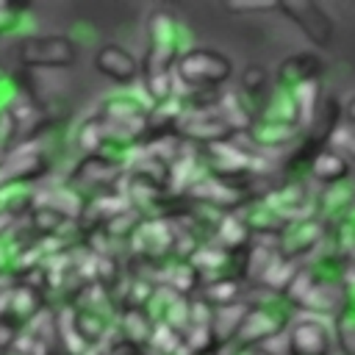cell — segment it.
<instances>
[{
	"mask_svg": "<svg viewBox=\"0 0 355 355\" xmlns=\"http://www.w3.org/2000/svg\"><path fill=\"white\" fill-rule=\"evenodd\" d=\"M233 61L214 47H189L175 61V94L186 97L191 92H211L230 80Z\"/></svg>",
	"mask_w": 355,
	"mask_h": 355,
	"instance_id": "6da1fadb",
	"label": "cell"
},
{
	"mask_svg": "<svg viewBox=\"0 0 355 355\" xmlns=\"http://www.w3.org/2000/svg\"><path fill=\"white\" fill-rule=\"evenodd\" d=\"M17 61L28 69H67L78 61V47L61 33L28 36L17 44Z\"/></svg>",
	"mask_w": 355,
	"mask_h": 355,
	"instance_id": "7a4b0ae2",
	"label": "cell"
},
{
	"mask_svg": "<svg viewBox=\"0 0 355 355\" xmlns=\"http://www.w3.org/2000/svg\"><path fill=\"white\" fill-rule=\"evenodd\" d=\"M291 324V305L280 302V305H247L244 322L236 333V341L241 347H263L266 341H272L275 336L286 333Z\"/></svg>",
	"mask_w": 355,
	"mask_h": 355,
	"instance_id": "3957f363",
	"label": "cell"
},
{
	"mask_svg": "<svg viewBox=\"0 0 355 355\" xmlns=\"http://www.w3.org/2000/svg\"><path fill=\"white\" fill-rule=\"evenodd\" d=\"M288 355H336L333 322L322 316H297L291 319L288 330Z\"/></svg>",
	"mask_w": 355,
	"mask_h": 355,
	"instance_id": "277c9868",
	"label": "cell"
},
{
	"mask_svg": "<svg viewBox=\"0 0 355 355\" xmlns=\"http://www.w3.org/2000/svg\"><path fill=\"white\" fill-rule=\"evenodd\" d=\"M277 11L286 14L311 44H316L322 50L330 47V42L336 36V25H333V17L319 3H313V0L311 3L308 0H288V3H277Z\"/></svg>",
	"mask_w": 355,
	"mask_h": 355,
	"instance_id": "5b68a950",
	"label": "cell"
},
{
	"mask_svg": "<svg viewBox=\"0 0 355 355\" xmlns=\"http://www.w3.org/2000/svg\"><path fill=\"white\" fill-rule=\"evenodd\" d=\"M175 239H178V225L166 216H158V219H141V225L133 230L128 241L136 258L155 263L175 252Z\"/></svg>",
	"mask_w": 355,
	"mask_h": 355,
	"instance_id": "8992f818",
	"label": "cell"
},
{
	"mask_svg": "<svg viewBox=\"0 0 355 355\" xmlns=\"http://www.w3.org/2000/svg\"><path fill=\"white\" fill-rule=\"evenodd\" d=\"M175 133L180 139L194 141V144L200 141V147H208V144H219V141L233 139V130L219 116L216 105L214 108H186V114L175 125Z\"/></svg>",
	"mask_w": 355,
	"mask_h": 355,
	"instance_id": "52a82bcc",
	"label": "cell"
},
{
	"mask_svg": "<svg viewBox=\"0 0 355 355\" xmlns=\"http://www.w3.org/2000/svg\"><path fill=\"white\" fill-rule=\"evenodd\" d=\"M189 200H197L219 214H233L239 211L241 205H247V194H244V186L241 183H230V180H222L211 172H205L189 191H186Z\"/></svg>",
	"mask_w": 355,
	"mask_h": 355,
	"instance_id": "ba28073f",
	"label": "cell"
},
{
	"mask_svg": "<svg viewBox=\"0 0 355 355\" xmlns=\"http://www.w3.org/2000/svg\"><path fill=\"white\" fill-rule=\"evenodd\" d=\"M324 239H327V222L311 216L286 227V233L277 239V252L297 263L300 258H311V252H316L324 244Z\"/></svg>",
	"mask_w": 355,
	"mask_h": 355,
	"instance_id": "9c48e42d",
	"label": "cell"
},
{
	"mask_svg": "<svg viewBox=\"0 0 355 355\" xmlns=\"http://www.w3.org/2000/svg\"><path fill=\"white\" fill-rule=\"evenodd\" d=\"M47 155L39 144H19L14 147L3 161H0V183H3V191L8 186H17V183H28V180H36L47 172Z\"/></svg>",
	"mask_w": 355,
	"mask_h": 355,
	"instance_id": "30bf717a",
	"label": "cell"
},
{
	"mask_svg": "<svg viewBox=\"0 0 355 355\" xmlns=\"http://www.w3.org/2000/svg\"><path fill=\"white\" fill-rule=\"evenodd\" d=\"M94 67H97L100 75H105V78H111L114 83H122V86H130L136 78H141L139 58L130 50H125L122 44H114V42L103 44L94 53Z\"/></svg>",
	"mask_w": 355,
	"mask_h": 355,
	"instance_id": "8fae6325",
	"label": "cell"
},
{
	"mask_svg": "<svg viewBox=\"0 0 355 355\" xmlns=\"http://www.w3.org/2000/svg\"><path fill=\"white\" fill-rule=\"evenodd\" d=\"M147 36H150V53L164 55L169 61H178V55L189 50L180 44V22H175L169 11H153L147 17Z\"/></svg>",
	"mask_w": 355,
	"mask_h": 355,
	"instance_id": "7c38bea8",
	"label": "cell"
},
{
	"mask_svg": "<svg viewBox=\"0 0 355 355\" xmlns=\"http://www.w3.org/2000/svg\"><path fill=\"white\" fill-rule=\"evenodd\" d=\"M322 75V58L311 50H302V53H294L288 58H283L275 69V86L277 89H286V92H294L297 86L302 83H311V80H319Z\"/></svg>",
	"mask_w": 355,
	"mask_h": 355,
	"instance_id": "4fadbf2b",
	"label": "cell"
},
{
	"mask_svg": "<svg viewBox=\"0 0 355 355\" xmlns=\"http://www.w3.org/2000/svg\"><path fill=\"white\" fill-rule=\"evenodd\" d=\"M125 164L122 161H114L108 155H83L80 164L75 166L72 178L80 180V183H92V186H111L116 180L125 178Z\"/></svg>",
	"mask_w": 355,
	"mask_h": 355,
	"instance_id": "5bb4252c",
	"label": "cell"
},
{
	"mask_svg": "<svg viewBox=\"0 0 355 355\" xmlns=\"http://www.w3.org/2000/svg\"><path fill=\"white\" fill-rule=\"evenodd\" d=\"M216 111L233 133H247L255 122V111L239 89H222L216 97Z\"/></svg>",
	"mask_w": 355,
	"mask_h": 355,
	"instance_id": "9a60e30c",
	"label": "cell"
},
{
	"mask_svg": "<svg viewBox=\"0 0 355 355\" xmlns=\"http://www.w3.org/2000/svg\"><path fill=\"white\" fill-rule=\"evenodd\" d=\"M258 119L263 122H275V125H286V128H302V119H300V111H297V103H294V94L286 92V89H272L269 97L261 103V111L255 114Z\"/></svg>",
	"mask_w": 355,
	"mask_h": 355,
	"instance_id": "2e32d148",
	"label": "cell"
},
{
	"mask_svg": "<svg viewBox=\"0 0 355 355\" xmlns=\"http://www.w3.org/2000/svg\"><path fill=\"white\" fill-rule=\"evenodd\" d=\"M33 205H44V208H53L55 214H61L67 222H75V219H83V211H86V202L80 200V194L72 189V186H53L47 191H39L33 197ZM31 205V208H33Z\"/></svg>",
	"mask_w": 355,
	"mask_h": 355,
	"instance_id": "e0dca14e",
	"label": "cell"
},
{
	"mask_svg": "<svg viewBox=\"0 0 355 355\" xmlns=\"http://www.w3.org/2000/svg\"><path fill=\"white\" fill-rule=\"evenodd\" d=\"M241 219L244 225L250 227V233H266V236H275L280 239L288 227V222L266 202V200H255V202H247L241 208Z\"/></svg>",
	"mask_w": 355,
	"mask_h": 355,
	"instance_id": "ac0fdd59",
	"label": "cell"
},
{
	"mask_svg": "<svg viewBox=\"0 0 355 355\" xmlns=\"http://www.w3.org/2000/svg\"><path fill=\"white\" fill-rule=\"evenodd\" d=\"M308 172H311L319 183H324V186H338V183H347V178H349V172H352V164H349L341 153L324 147V150L316 153V158H313V164H311Z\"/></svg>",
	"mask_w": 355,
	"mask_h": 355,
	"instance_id": "d6986e66",
	"label": "cell"
},
{
	"mask_svg": "<svg viewBox=\"0 0 355 355\" xmlns=\"http://www.w3.org/2000/svg\"><path fill=\"white\" fill-rule=\"evenodd\" d=\"M355 197V189L349 183H338V186H327L319 197H316V216L324 222V219H333L338 222L344 214L352 211V200Z\"/></svg>",
	"mask_w": 355,
	"mask_h": 355,
	"instance_id": "ffe728a7",
	"label": "cell"
},
{
	"mask_svg": "<svg viewBox=\"0 0 355 355\" xmlns=\"http://www.w3.org/2000/svg\"><path fill=\"white\" fill-rule=\"evenodd\" d=\"M250 227L244 225L241 214H222L219 222H216V244L225 250V252H239V250H247L250 247Z\"/></svg>",
	"mask_w": 355,
	"mask_h": 355,
	"instance_id": "44dd1931",
	"label": "cell"
},
{
	"mask_svg": "<svg viewBox=\"0 0 355 355\" xmlns=\"http://www.w3.org/2000/svg\"><path fill=\"white\" fill-rule=\"evenodd\" d=\"M75 327H78V336L83 338L86 347H97L108 338L111 333V322H108V313L103 311H89V308H75Z\"/></svg>",
	"mask_w": 355,
	"mask_h": 355,
	"instance_id": "7402d4cb",
	"label": "cell"
},
{
	"mask_svg": "<svg viewBox=\"0 0 355 355\" xmlns=\"http://www.w3.org/2000/svg\"><path fill=\"white\" fill-rule=\"evenodd\" d=\"M42 311V297L39 288H33L31 283H17L11 286V308H8V319L17 322H33Z\"/></svg>",
	"mask_w": 355,
	"mask_h": 355,
	"instance_id": "603a6c76",
	"label": "cell"
},
{
	"mask_svg": "<svg viewBox=\"0 0 355 355\" xmlns=\"http://www.w3.org/2000/svg\"><path fill=\"white\" fill-rule=\"evenodd\" d=\"M297 136V128H286V125H275V122H263L255 116L252 128L247 130V139L261 147V150H277V147H286L291 139Z\"/></svg>",
	"mask_w": 355,
	"mask_h": 355,
	"instance_id": "cb8c5ba5",
	"label": "cell"
},
{
	"mask_svg": "<svg viewBox=\"0 0 355 355\" xmlns=\"http://www.w3.org/2000/svg\"><path fill=\"white\" fill-rule=\"evenodd\" d=\"M53 333L58 338V344L64 347L67 355H83L89 347L83 344V338L78 336V327H75V308H61L55 316H53Z\"/></svg>",
	"mask_w": 355,
	"mask_h": 355,
	"instance_id": "d4e9b609",
	"label": "cell"
},
{
	"mask_svg": "<svg viewBox=\"0 0 355 355\" xmlns=\"http://www.w3.org/2000/svg\"><path fill=\"white\" fill-rule=\"evenodd\" d=\"M200 300L216 311V308H227V305H236L241 300V288H239V280L233 277H216V280H208L200 291Z\"/></svg>",
	"mask_w": 355,
	"mask_h": 355,
	"instance_id": "484cf974",
	"label": "cell"
},
{
	"mask_svg": "<svg viewBox=\"0 0 355 355\" xmlns=\"http://www.w3.org/2000/svg\"><path fill=\"white\" fill-rule=\"evenodd\" d=\"M153 324L155 322L147 316V311H122L119 313V338L125 344H144V341H150Z\"/></svg>",
	"mask_w": 355,
	"mask_h": 355,
	"instance_id": "4316f807",
	"label": "cell"
},
{
	"mask_svg": "<svg viewBox=\"0 0 355 355\" xmlns=\"http://www.w3.org/2000/svg\"><path fill=\"white\" fill-rule=\"evenodd\" d=\"M244 313H247V305L244 302H236V305H227V308H216L214 311V319H211V330L216 336L219 344H225L227 338H236L241 322H244Z\"/></svg>",
	"mask_w": 355,
	"mask_h": 355,
	"instance_id": "83f0119b",
	"label": "cell"
},
{
	"mask_svg": "<svg viewBox=\"0 0 355 355\" xmlns=\"http://www.w3.org/2000/svg\"><path fill=\"white\" fill-rule=\"evenodd\" d=\"M239 92H241L250 103H252V100L263 103V100L269 97V92H272V78H269L266 67H261V64H247L244 72H241V89H239Z\"/></svg>",
	"mask_w": 355,
	"mask_h": 355,
	"instance_id": "f1b7e54d",
	"label": "cell"
},
{
	"mask_svg": "<svg viewBox=\"0 0 355 355\" xmlns=\"http://www.w3.org/2000/svg\"><path fill=\"white\" fill-rule=\"evenodd\" d=\"M297 272H300V266H297L294 261H288V258L277 255V258L272 261V266L263 272L261 283H263L272 294H286V291H288V286H291V280L297 277Z\"/></svg>",
	"mask_w": 355,
	"mask_h": 355,
	"instance_id": "f546056e",
	"label": "cell"
},
{
	"mask_svg": "<svg viewBox=\"0 0 355 355\" xmlns=\"http://www.w3.org/2000/svg\"><path fill=\"white\" fill-rule=\"evenodd\" d=\"M294 103H297V111H300V119H302V128L311 125L322 108V86L319 80H311V83H302L297 86L294 92Z\"/></svg>",
	"mask_w": 355,
	"mask_h": 355,
	"instance_id": "4dcf8cb0",
	"label": "cell"
},
{
	"mask_svg": "<svg viewBox=\"0 0 355 355\" xmlns=\"http://www.w3.org/2000/svg\"><path fill=\"white\" fill-rule=\"evenodd\" d=\"M75 141H78V147H80L83 155H97V153H103V147H105V133H103V122H100L97 114H92L89 119H83V122L78 125Z\"/></svg>",
	"mask_w": 355,
	"mask_h": 355,
	"instance_id": "1f68e13d",
	"label": "cell"
},
{
	"mask_svg": "<svg viewBox=\"0 0 355 355\" xmlns=\"http://www.w3.org/2000/svg\"><path fill=\"white\" fill-rule=\"evenodd\" d=\"M333 338L338 355H355V311L338 308L333 316Z\"/></svg>",
	"mask_w": 355,
	"mask_h": 355,
	"instance_id": "d6a6232c",
	"label": "cell"
},
{
	"mask_svg": "<svg viewBox=\"0 0 355 355\" xmlns=\"http://www.w3.org/2000/svg\"><path fill=\"white\" fill-rule=\"evenodd\" d=\"M164 286L172 288L178 297H183V294H189V291H194L200 286V272L189 261L172 263V266H166V283Z\"/></svg>",
	"mask_w": 355,
	"mask_h": 355,
	"instance_id": "836d02e7",
	"label": "cell"
},
{
	"mask_svg": "<svg viewBox=\"0 0 355 355\" xmlns=\"http://www.w3.org/2000/svg\"><path fill=\"white\" fill-rule=\"evenodd\" d=\"M64 225H67V219H64L61 214H55L53 208H44V205H33V208H31V227H33L39 236L53 239Z\"/></svg>",
	"mask_w": 355,
	"mask_h": 355,
	"instance_id": "e575fe53",
	"label": "cell"
},
{
	"mask_svg": "<svg viewBox=\"0 0 355 355\" xmlns=\"http://www.w3.org/2000/svg\"><path fill=\"white\" fill-rule=\"evenodd\" d=\"M227 258H230V252H225L219 244H200V250L191 255V266L200 272V277H202V272H208V269H219V266H225L227 263Z\"/></svg>",
	"mask_w": 355,
	"mask_h": 355,
	"instance_id": "d590c367",
	"label": "cell"
},
{
	"mask_svg": "<svg viewBox=\"0 0 355 355\" xmlns=\"http://www.w3.org/2000/svg\"><path fill=\"white\" fill-rule=\"evenodd\" d=\"M327 147H330V150H336V153H341L349 164H355V128L341 122V125L333 130V136H330Z\"/></svg>",
	"mask_w": 355,
	"mask_h": 355,
	"instance_id": "8d00e7d4",
	"label": "cell"
},
{
	"mask_svg": "<svg viewBox=\"0 0 355 355\" xmlns=\"http://www.w3.org/2000/svg\"><path fill=\"white\" fill-rule=\"evenodd\" d=\"M14 241H11V236L6 233V230H0V275H6V272H11L14 269V258H17V252L25 247V244H19V247H11Z\"/></svg>",
	"mask_w": 355,
	"mask_h": 355,
	"instance_id": "74e56055",
	"label": "cell"
},
{
	"mask_svg": "<svg viewBox=\"0 0 355 355\" xmlns=\"http://www.w3.org/2000/svg\"><path fill=\"white\" fill-rule=\"evenodd\" d=\"M17 336H19L17 324H14L11 319H0V355H3V352H8V349H14Z\"/></svg>",
	"mask_w": 355,
	"mask_h": 355,
	"instance_id": "f35d334b",
	"label": "cell"
},
{
	"mask_svg": "<svg viewBox=\"0 0 355 355\" xmlns=\"http://www.w3.org/2000/svg\"><path fill=\"white\" fill-rule=\"evenodd\" d=\"M227 11L233 14H255V11H277V3H225Z\"/></svg>",
	"mask_w": 355,
	"mask_h": 355,
	"instance_id": "ab89813d",
	"label": "cell"
},
{
	"mask_svg": "<svg viewBox=\"0 0 355 355\" xmlns=\"http://www.w3.org/2000/svg\"><path fill=\"white\" fill-rule=\"evenodd\" d=\"M19 8H22V6L0 3V36L8 33V31H14V25H17V11H19Z\"/></svg>",
	"mask_w": 355,
	"mask_h": 355,
	"instance_id": "60d3db41",
	"label": "cell"
},
{
	"mask_svg": "<svg viewBox=\"0 0 355 355\" xmlns=\"http://www.w3.org/2000/svg\"><path fill=\"white\" fill-rule=\"evenodd\" d=\"M341 119H344V125H352L355 128V94L347 97V103L341 105Z\"/></svg>",
	"mask_w": 355,
	"mask_h": 355,
	"instance_id": "b9f144b4",
	"label": "cell"
},
{
	"mask_svg": "<svg viewBox=\"0 0 355 355\" xmlns=\"http://www.w3.org/2000/svg\"><path fill=\"white\" fill-rule=\"evenodd\" d=\"M11 308V286H0V319H8Z\"/></svg>",
	"mask_w": 355,
	"mask_h": 355,
	"instance_id": "7bdbcfd3",
	"label": "cell"
},
{
	"mask_svg": "<svg viewBox=\"0 0 355 355\" xmlns=\"http://www.w3.org/2000/svg\"><path fill=\"white\" fill-rule=\"evenodd\" d=\"M8 216V211H6V202H3V194H0V222Z\"/></svg>",
	"mask_w": 355,
	"mask_h": 355,
	"instance_id": "ee69618b",
	"label": "cell"
},
{
	"mask_svg": "<svg viewBox=\"0 0 355 355\" xmlns=\"http://www.w3.org/2000/svg\"><path fill=\"white\" fill-rule=\"evenodd\" d=\"M347 219H349V225H352V227H355V208H352V211H349V216H347Z\"/></svg>",
	"mask_w": 355,
	"mask_h": 355,
	"instance_id": "f6af8a7d",
	"label": "cell"
},
{
	"mask_svg": "<svg viewBox=\"0 0 355 355\" xmlns=\"http://www.w3.org/2000/svg\"><path fill=\"white\" fill-rule=\"evenodd\" d=\"M3 355H25V352H17V349H8V352H3Z\"/></svg>",
	"mask_w": 355,
	"mask_h": 355,
	"instance_id": "bcb514c9",
	"label": "cell"
},
{
	"mask_svg": "<svg viewBox=\"0 0 355 355\" xmlns=\"http://www.w3.org/2000/svg\"><path fill=\"white\" fill-rule=\"evenodd\" d=\"M0 116H3V111H0Z\"/></svg>",
	"mask_w": 355,
	"mask_h": 355,
	"instance_id": "7dc6e473",
	"label": "cell"
}]
</instances>
